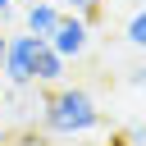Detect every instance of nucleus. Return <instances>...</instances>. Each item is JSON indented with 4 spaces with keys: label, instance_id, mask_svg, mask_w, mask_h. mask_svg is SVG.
<instances>
[{
    "label": "nucleus",
    "instance_id": "f257e3e1",
    "mask_svg": "<svg viewBox=\"0 0 146 146\" xmlns=\"http://www.w3.org/2000/svg\"><path fill=\"white\" fill-rule=\"evenodd\" d=\"M41 123H46V132L78 141V137H87V132L100 128V110H96L91 91H82V87H55L46 96V105H41Z\"/></svg>",
    "mask_w": 146,
    "mask_h": 146
},
{
    "label": "nucleus",
    "instance_id": "f03ea898",
    "mask_svg": "<svg viewBox=\"0 0 146 146\" xmlns=\"http://www.w3.org/2000/svg\"><path fill=\"white\" fill-rule=\"evenodd\" d=\"M41 36L32 32H14L9 36V50H5V78L9 87H32V68H36V55H41Z\"/></svg>",
    "mask_w": 146,
    "mask_h": 146
},
{
    "label": "nucleus",
    "instance_id": "7ed1b4c3",
    "mask_svg": "<svg viewBox=\"0 0 146 146\" xmlns=\"http://www.w3.org/2000/svg\"><path fill=\"white\" fill-rule=\"evenodd\" d=\"M87 41H91V23H87L82 14H64L46 46H50L55 55H64V59H78V55L87 50Z\"/></svg>",
    "mask_w": 146,
    "mask_h": 146
},
{
    "label": "nucleus",
    "instance_id": "20e7f679",
    "mask_svg": "<svg viewBox=\"0 0 146 146\" xmlns=\"http://www.w3.org/2000/svg\"><path fill=\"white\" fill-rule=\"evenodd\" d=\"M59 18H64V9H59L55 0H32V5H27V14H23L27 32H32V36H41V41H50V32L59 27Z\"/></svg>",
    "mask_w": 146,
    "mask_h": 146
},
{
    "label": "nucleus",
    "instance_id": "39448f33",
    "mask_svg": "<svg viewBox=\"0 0 146 146\" xmlns=\"http://www.w3.org/2000/svg\"><path fill=\"white\" fill-rule=\"evenodd\" d=\"M64 73H68V59L55 55L50 46H41L36 68H32V82H41V87H64Z\"/></svg>",
    "mask_w": 146,
    "mask_h": 146
},
{
    "label": "nucleus",
    "instance_id": "423d86ee",
    "mask_svg": "<svg viewBox=\"0 0 146 146\" xmlns=\"http://www.w3.org/2000/svg\"><path fill=\"white\" fill-rule=\"evenodd\" d=\"M123 36H128V46H137V50H146V9H137V14L128 18V27H123Z\"/></svg>",
    "mask_w": 146,
    "mask_h": 146
},
{
    "label": "nucleus",
    "instance_id": "0eeeda50",
    "mask_svg": "<svg viewBox=\"0 0 146 146\" xmlns=\"http://www.w3.org/2000/svg\"><path fill=\"white\" fill-rule=\"evenodd\" d=\"M64 5H68V14H82V18L91 23V18L100 14V5H105V0H64Z\"/></svg>",
    "mask_w": 146,
    "mask_h": 146
},
{
    "label": "nucleus",
    "instance_id": "6e6552de",
    "mask_svg": "<svg viewBox=\"0 0 146 146\" xmlns=\"http://www.w3.org/2000/svg\"><path fill=\"white\" fill-rule=\"evenodd\" d=\"M132 87H141V91H146V68H137V73H132Z\"/></svg>",
    "mask_w": 146,
    "mask_h": 146
},
{
    "label": "nucleus",
    "instance_id": "1a4fd4ad",
    "mask_svg": "<svg viewBox=\"0 0 146 146\" xmlns=\"http://www.w3.org/2000/svg\"><path fill=\"white\" fill-rule=\"evenodd\" d=\"M5 50H9V36L0 32V73H5Z\"/></svg>",
    "mask_w": 146,
    "mask_h": 146
},
{
    "label": "nucleus",
    "instance_id": "9d476101",
    "mask_svg": "<svg viewBox=\"0 0 146 146\" xmlns=\"http://www.w3.org/2000/svg\"><path fill=\"white\" fill-rule=\"evenodd\" d=\"M9 5H14V0H0V18H5V14H9Z\"/></svg>",
    "mask_w": 146,
    "mask_h": 146
},
{
    "label": "nucleus",
    "instance_id": "9b49d317",
    "mask_svg": "<svg viewBox=\"0 0 146 146\" xmlns=\"http://www.w3.org/2000/svg\"><path fill=\"white\" fill-rule=\"evenodd\" d=\"M0 114H5V91H0Z\"/></svg>",
    "mask_w": 146,
    "mask_h": 146
},
{
    "label": "nucleus",
    "instance_id": "f8f14e48",
    "mask_svg": "<svg viewBox=\"0 0 146 146\" xmlns=\"http://www.w3.org/2000/svg\"><path fill=\"white\" fill-rule=\"evenodd\" d=\"M73 146H78V141H73Z\"/></svg>",
    "mask_w": 146,
    "mask_h": 146
}]
</instances>
